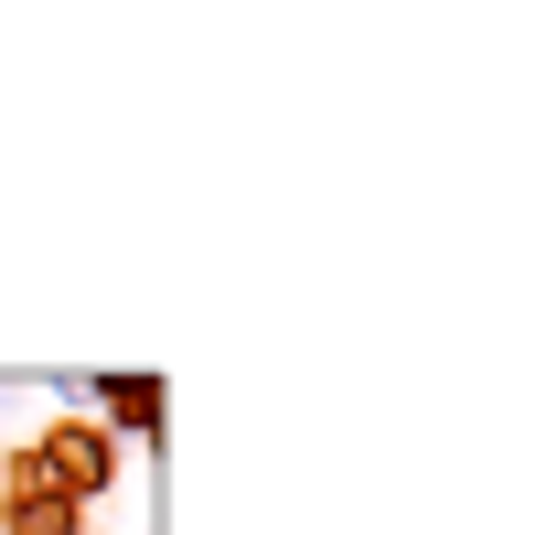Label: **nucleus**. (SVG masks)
Segmentation results:
<instances>
[{"label":"nucleus","mask_w":557,"mask_h":535,"mask_svg":"<svg viewBox=\"0 0 557 535\" xmlns=\"http://www.w3.org/2000/svg\"><path fill=\"white\" fill-rule=\"evenodd\" d=\"M33 461H44V471H54V482L75 493V503L97 514V503L119 493V471H129V450H119V439H108L97 418H44V428H33Z\"/></svg>","instance_id":"nucleus-1"},{"label":"nucleus","mask_w":557,"mask_h":535,"mask_svg":"<svg viewBox=\"0 0 557 535\" xmlns=\"http://www.w3.org/2000/svg\"><path fill=\"white\" fill-rule=\"evenodd\" d=\"M0 535H97V525H86V503L33 461V439L0 450Z\"/></svg>","instance_id":"nucleus-2"},{"label":"nucleus","mask_w":557,"mask_h":535,"mask_svg":"<svg viewBox=\"0 0 557 535\" xmlns=\"http://www.w3.org/2000/svg\"><path fill=\"white\" fill-rule=\"evenodd\" d=\"M161 375H75V418H97L119 450H150L161 439Z\"/></svg>","instance_id":"nucleus-3"}]
</instances>
